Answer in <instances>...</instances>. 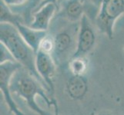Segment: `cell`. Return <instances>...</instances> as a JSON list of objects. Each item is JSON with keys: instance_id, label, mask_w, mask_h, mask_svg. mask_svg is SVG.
<instances>
[{"instance_id": "6da1fadb", "label": "cell", "mask_w": 124, "mask_h": 115, "mask_svg": "<svg viewBox=\"0 0 124 115\" xmlns=\"http://www.w3.org/2000/svg\"><path fill=\"white\" fill-rule=\"evenodd\" d=\"M12 95H16L24 100L28 108L37 115H54L42 109L37 103V97H41L49 108L58 106L57 101L52 97L46 88L36 78L23 68L17 71L10 83Z\"/></svg>"}, {"instance_id": "7a4b0ae2", "label": "cell", "mask_w": 124, "mask_h": 115, "mask_svg": "<svg viewBox=\"0 0 124 115\" xmlns=\"http://www.w3.org/2000/svg\"><path fill=\"white\" fill-rule=\"evenodd\" d=\"M80 22H71L55 15L49 28L53 40L52 56L58 67L67 65L76 49Z\"/></svg>"}, {"instance_id": "3957f363", "label": "cell", "mask_w": 124, "mask_h": 115, "mask_svg": "<svg viewBox=\"0 0 124 115\" xmlns=\"http://www.w3.org/2000/svg\"><path fill=\"white\" fill-rule=\"evenodd\" d=\"M0 41L9 50L15 58V61L36 78L45 86L36 71V53L25 42L16 26L8 23L0 24Z\"/></svg>"}, {"instance_id": "277c9868", "label": "cell", "mask_w": 124, "mask_h": 115, "mask_svg": "<svg viewBox=\"0 0 124 115\" xmlns=\"http://www.w3.org/2000/svg\"><path fill=\"white\" fill-rule=\"evenodd\" d=\"M123 15L124 0H102L95 24L98 30L111 39L113 38L115 25Z\"/></svg>"}, {"instance_id": "5b68a950", "label": "cell", "mask_w": 124, "mask_h": 115, "mask_svg": "<svg viewBox=\"0 0 124 115\" xmlns=\"http://www.w3.org/2000/svg\"><path fill=\"white\" fill-rule=\"evenodd\" d=\"M55 15L71 22H80L83 15H86L92 22L95 20L99 10L87 0H58Z\"/></svg>"}, {"instance_id": "8992f818", "label": "cell", "mask_w": 124, "mask_h": 115, "mask_svg": "<svg viewBox=\"0 0 124 115\" xmlns=\"http://www.w3.org/2000/svg\"><path fill=\"white\" fill-rule=\"evenodd\" d=\"M20 68L16 61H8L0 64V91L8 110L13 115H25L16 104L10 90V83L13 75Z\"/></svg>"}, {"instance_id": "52a82bcc", "label": "cell", "mask_w": 124, "mask_h": 115, "mask_svg": "<svg viewBox=\"0 0 124 115\" xmlns=\"http://www.w3.org/2000/svg\"><path fill=\"white\" fill-rule=\"evenodd\" d=\"M96 42V33L93 22L85 15L80 21L76 49L72 58L86 57L93 50Z\"/></svg>"}, {"instance_id": "ba28073f", "label": "cell", "mask_w": 124, "mask_h": 115, "mask_svg": "<svg viewBox=\"0 0 124 115\" xmlns=\"http://www.w3.org/2000/svg\"><path fill=\"white\" fill-rule=\"evenodd\" d=\"M57 65L52 54L39 50L36 54V68L42 82L48 89L49 95L53 97L54 78L57 70Z\"/></svg>"}, {"instance_id": "9c48e42d", "label": "cell", "mask_w": 124, "mask_h": 115, "mask_svg": "<svg viewBox=\"0 0 124 115\" xmlns=\"http://www.w3.org/2000/svg\"><path fill=\"white\" fill-rule=\"evenodd\" d=\"M57 6L55 3H47L39 10L34 12L32 20L28 26L36 30L49 31L50 25L56 14Z\"/></svg>"}, {"instance_id": "30bf717a", "label": "cell", "mask_w": 124, "mask_h": 115, "mask_svg": "<svg viewBox=\"0 0 124 115\" xmlns=\"http://www.w3.org/2000/svg\"><path fill=\"white\" fill-rule=\"evenodd\" d=\"M88 89V79L85 76L72 75L66 84V91L68 96L75 101L83 99Z\"/></svg>"}, {"instance_id": "8fae6325", "label": "cell", "mask_w": 124, "mask_h": 115, "mask_svg": "<svg viewBox=\"0 0 124 115\" xmlns=\"http://www.w3.org/2000/svg\"><path fill=\"white\" fill-rule=\"evenodd\" d=\"M16 28L25 42L36 53L39 51L42 40L48 35V31L36 30L23 23H18L16 25Z\"/></svg>"}, {"instance_id": "7c38bea8", "label": "cell", "mask_w": 124, "mask_h": 115, "mask_svg": "<svg viewBox=\"0 0 124 115\" xmlns=\"http://www.w3.org/2000/svg\"><path fill=\"white\" fill-rule=\"evenodd\" d=\"M44 0H29L24 6L16 8H10L15 13L23 16L25 24L29 25L32 20V15L34 12Z\"/></svg>"}, {"instance_id": "4fadbf2b", "label": "cell", "mask_w": 124, "mask_h": 115, "mask_svg": "<svg viewBox=\"0 0 124 115\" xmlns=\"http://www.w3.org/2000/svg\"><path fill=\"white\" fill-rule=\"evenodd\" d=\"M0 22L8 23L16 26L18 23L25 24L22 15L16 14L2 1H0Z\"/></svg>"}, {"instance_id": "5bb4252c", "label": "cell", "mask_w": 124, "mask_h": 115, "mask_svg": "<svg viewBox=\"0 0 124 115\" xmlns=\"http://www.w3.org/2000/svg\"><path fill=\"white\" fill-rule=\"evenodd\" d=\"M88 61L86 57L72 58L67 64L68 69L72 75L85 76L88 71Z\"/></svg>"}, {"instance_id": "9a60e30c", "label": "cell", "mask_w": 124, "mask_h": 115, "mask_svg": "<svg viewBox=\"0 0 124 115\" xmlns=\"http://www.w3.org/2000/svg\"><path fill=\"white\" fill-rule=\"evenodd\" d=\"M8 61H16L15 58L6 47L0 43V64Z\"/></svg>"}, {"instance_id": "2e32d148", "label": "cell", "mask_w": 124, "mask_h": 115, "mask_svg": "<svg viewBox=\"0 0 124 115\" xmlns=\"http://www.w3.org/2000/svg\"><path fill=\"white\" fill-rule=\"evenodd\" d=\"M5 4L10 7V8H16V7H20L24 6L29 0H1Z\"/></svg>"}, {"instance_id": "e0dca14e", "label": "cell", "mask_w": 124, "mask_h": 115, "mask_svg": "<svg viewBox=\"0 0 124 115\" xmlns=\"http://www.w3.org/2000/svg\"><path fill=\"white\" fill-rule=\"evenodd\" d=\"M87 1L91 4L93 6H94L96 8H97L100 11V8L101 6L102 0H87Z\"/></svg>"}, {"instance_id": "ac0fdd59", "label": "cell", "mask_w": 124, "mask_h": 115, "mask_svg": "<svg viewBox=\"0 0 124 115\" xmlns=\"http://www.w3.org/2000/svg\"><path fill=\"white\" fill-rule=\"evenodd\" d=\"M57 1H58V0H44V1L42 2L39 6H38V8L35 10V12H36V11H38V10L39 9V8H41L42 6H44L46 4H47V3H56Z\"/></svg>"}, {"instance_id": "d6986e66", "label": "cell", "mask_w": 124, "mask_h": 115, "mask_svg": "<svg viewBox=\"0 0 124 115\" xmlns=\"http://www.w3.org/2000/svg\"><path fill=\"white\" fill-rule=\"evenodd\" d=\"M54 109V115H59V108H58V106L53 108Z\"/></svg>"}, {"instance_id": "ffe728a7", "label": "cell", "mask_w": 124, "mask_h": 115, "mask_svg": "<svg viewBox=\"0 0 124 115\" xmlns=\"http://www.w3.org/2000/svg\"><path fill=\"white\" fill-rule=\"evenodd\" d=\"M99 115H113L111 113H109V112H103V113H100Z\"/></svg>"}]
</instances>
